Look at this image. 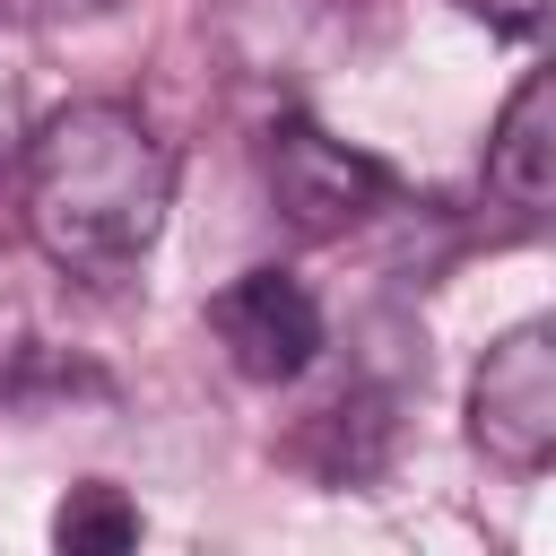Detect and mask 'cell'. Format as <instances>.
<instances>
[{
  "mask_svg": "<svg viewBox=\"0 0 556 556\" xmlns=\"http://www.w3.org/2000/svg\"><path fill=\"white\" fill-rule=\"evenodd\" d=\"M26 235L43 243V261L78 269V278H113L130 261H148V243L165 235L174 208V148L130 113V104H61L52 122H35L26 165Z\"/></svg>",
  "mask_w": 556,
  "mask_h": 556,
  "instance_id": "6da1fadb",
  "label": "cell"
},
{
  "mask_svg": "<svg viewBox=\"0 0 556 556\" xmlns=\"http://www.w3.org/2000/svg\"><path fill=\"white\" fill-rule=\"evenodd\" d=\"M469 443L504 469H547L556 452V330H504L469 374Z\"/></svg>",
  "mask_w": 556,
  "mask_h": 556,
  "instance_id": "7a4b0ae2",
  "label": "cell"
},
{
  "mask_svg": "<svg viewBox=\"0 0 556 556\" xmlns=\"http://www.w3.org/2000/svg\"><path fill=\"white\" fill-rule=\"evenodd\" d=\"M208 330L243 382H295L321 356V304L295 269H243L208 295Z\"/></svg>",
  "mask_w": 556,
  "mask_h": 556,
  "instance_id": "3957f363",
  "label": "cell"
},
{
  "mask_svg": "<svg viewBox=\"0 0 556 556\" xmlns=\"http://www.w3.org/2000/svg\"><path fill=\"white\" fill-rule=\"evenodd\" d=\"M269 191H278V208L304 235H339V226H356L391 191V174L374 156H356L348 139L313 130V122H278L269 130Z\"/></svg>",
  "mask_w": 556,
  "mask_h": 556,
  "instance_id": "277c9868",
  "label": "cell"
},
{
  "mask_svg": "<svg viewBox=\"0 0 556 556\" xmlns=\"http://www.w3.org/2000/svg\"><path fill=\"white\" fill-rule=\"evenodd\" d=\"M486 191H504L513 208H547L556 191V78L530 70L486 139Z\"/></svg>",
  "mask_w": 556,
  "mask_h": 556,
  "instance_id": "5b68a950",
  "label": "cell"
},
{
  "mask_svg": "<svg viewBox=\"0 0 556 556\" xmlns=\"http://www.w3.org/2000/svg\"><path fill=\"white\" fill-rule=\"evenodd\" d=\"M52 539L70 556H113V547L139 539V504L122 486H70V504L52 513Z\"/></svg>",
  "mask_w": 556,
  "mask_h": 556,
  "instance_id": "8992f818",
  "label": "cell"
}]
</instances>
